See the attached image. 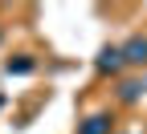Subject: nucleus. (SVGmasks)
I'll return each mask as SVG.
<instances>
[{"label": "nucleus", "instance_id": "f257e3e1", "mask_svg": "<svg viewBox=\"0 0 147 134\" xmlns=\"http://www.w3.org/2000/svg\"><path fill=\"white\" fill-rule=\"evenodd\" d=\"M123 45H102L98 49V57H94V69L98 73H110V77H115V73H123Z\"/></svg>", "mask_w": 147, "mask_h": 134}, {"label": "nucleus", "instance_id": "f03ea898", "mask_svg": "<svg viewBox=\"0 0 147 134\" xmlns=\"http://www.w3.org/2000/svg\"><path fill=\"white\" fill-rule=\"evenodd\" d=\"M123 61L127 65H147V37L135 33L131 41H123Z\"/></svg>", "mask_w": 147, "mask_h": 134}, {"label": "nucleus", "instance_id": "7ed1b4c3", "mask_svg": "<svg viewBox=\"0 0 147 134\" xmlns=\"http://www.w3.org/2000/svg\"><path fill=\"white\" fill-rule=\"evenodd\" d=\"M110 130H115V118H110V114H90L78 126V134H110Z\"/></svg>", "mask_w": 147, "mask_h": 134}, {"label": "nucleus", "instance_id": "20e7f679", "mask_svg": "<svg viewBox=\"0 0 147 134\" xmlns=\"http://www.w3.org/2000/svg\"><path fill=\"white\" fill-rule=\"evenodd\" d=\"M33 69H37V61H33L29 53H12L8 61H4V73H8V77H25V73H33Z\"/></svg>", "mask_w": 147, "mask_h": 134}, {"label": "nucleus", "instance_id": "39448f33", "mask_svg": "<svg viewBox=\"0 0 147 134\" xmlns=\"http://www.w3.org/2000/svg\"><path fill=\"white\" fill-rule=\"evenodd\" d=\"M143 89H147V81H139V77L119 81V102H123V106H135V102L143 98Z\"/></svg>", "mask_w": 147, "mask_h": 134}]
</instances>
